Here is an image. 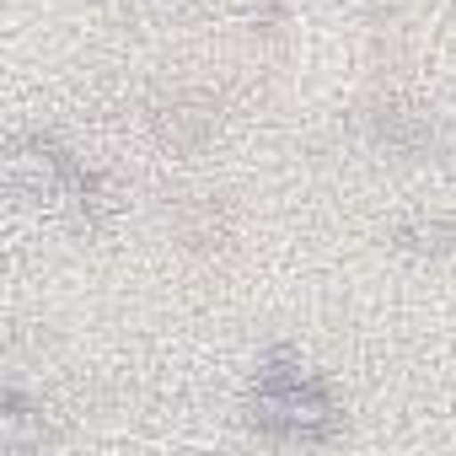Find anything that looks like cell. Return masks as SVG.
Listing matches in <instances>:
<instances>
[{
	"instance_id": "cell-1",
	"label": "cell",
	"mask_w": 456,
	"mask_h": 456,
	"mask_svg": "<svg viewBox=\"0 0 456 456\" xmlns=\"http://www.w3.org/2000/svg\"><path fill=\"white\" fill-rule=\"evenodd\" d=\"M253 419L269 424V429H280V435L312 440V435L333 429V403H328V392L306 370H280L274 365V370L258 376V413Z\"/></svg>"
}]
</instances>
